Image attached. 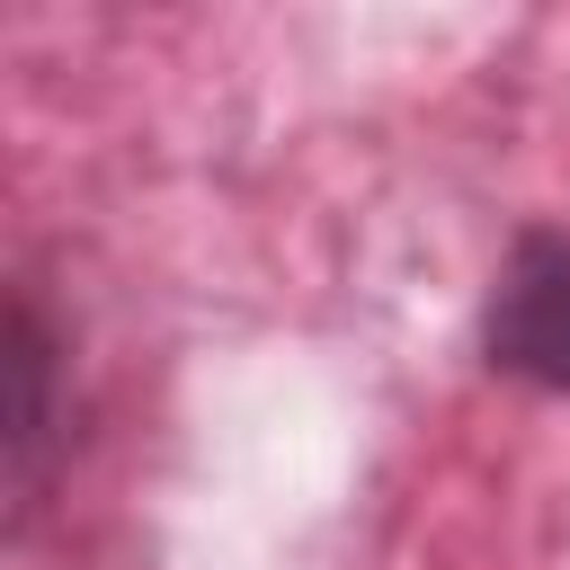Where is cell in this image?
Here are the masks:
<instances>
[{
    "label": "cell",
    "mask_w": 570,
    "mask_h": 570,
    "mask_svg": "<svg viewBox=\"0 0 570 570\" xmlns=\"http://www.w3.org/2000/svg\"><path fill=\"white\" fill-rule=\"evenodd\" d=\"M481 365L534 392H570V240L525 223L481 303Z\"/></svg>",
    "instance_id": "6da1fadb"
},
{
    "label": "cell",
    "mask_w": 570,
    "mask_h": 570,
    "mask_svg": "<svg viewBox=\"0 0 570 570\" xmlns=\"http://www.w3.org/2000/svg\"><path fill=\"white\" fill-rule=\"evenodd\" d=\"M53 445H62V347L45 330V303L18 285L9 294V525L36 517Z\"/></svg>",
    "instance_id": "7a4b0ae2"
}]
</instances>
